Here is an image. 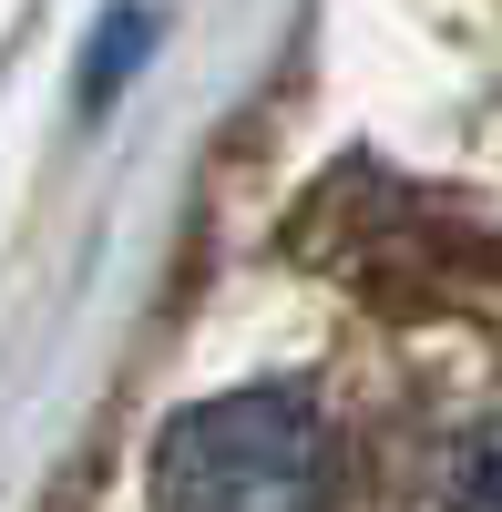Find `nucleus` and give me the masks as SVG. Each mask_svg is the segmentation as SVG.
I'll list each match as a JSON object with an SVG mask.
<instances>
[{
  "mask_svg": "<svg viewBox=\"0 0 502 512\" xmlns=\"http://www.w3.org/2000/svg\"><path fill=\"white\" fill-rule=\"evenodd\" d=\"M154 512H339V431L298 390H226L154 441Z\"/></svg>",
  "mask_w": 502,
  "mask_h": 512,
  "instance_id": "f257e3e1",
  "label": "nucleus"
},
{
  "mask_svg": "<svg viewBox=\"0 0 502 512\" xmlns=\"http://www.w3.org/2000/svg\"><path fill=\"white\" fill-rule=\"evenodd\" d=\"M441 512H502V410H482L441 472Z\"/></svg>",
  "mask_w": 502,
  "mask_h": 512,
  "instance_id": "f03ea898",
  "label": "nucleus"
}]
</instances>
